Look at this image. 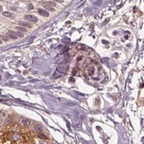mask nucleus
Returning <instances> with one entry per match:
<instances>
[{
	"mask_svg": "<svg viewBox=\"0 0 144 144\" xmlns=\"http://www.w3.org/2000/svg\"><path fill=\"white\" fill-rule=\"evenodd\" d=\"M19 124L21 127H29L31 125V121L29 119H27V118H20L19 120Z\"/></svg>",
	"mask_w": 144,
	"mask_h": 144,
	"instance_id": "nucleus-1",
	"label": "nucleus"
},
{
	"mask_svg": "<svg viewBox=\"0 0 144 144\" xmlns=\"http://www.w3.org/2000/svg\"><path fill=\"white\" fill-rule=\"evenodd\" d=\"M25 19L27 20L32 22V23H37L38 19L37 17H35V15H32V14H27V15H25Z\"/></svg>",
	"mask_w": 144,
	"mask_h": 144,
	"instance_id": "nucleus-2",
	"label": "nucleus"
},
{
	"mask_svg": "<svg viewBox=\"0 0 144 144\" xmlns=\"http://www.w3.org/2000/svg\"><path fill=\"white\" fill-rule=\"evenodd\" d=\"M33 143L35 144H48V143L45 141V139H38V137H35L33 139Z\"/></svg>",
	"mask_w": 144,
	"mask_h": 144,
	"instance_id": "nucleus-3",
	"label": "nucleus"
},
{
	"mask_svg": "<svg viewBox=\"0 0 144 144\" xmlns=\"http://www.w3.org/2000/svg\"><path fill=\"white\" fill-rule=\"evenodd\" d=\"M38 14H40L41 16H44V17H48V16H49V13H48V11H47V10H44V9L38 8Z\"/></svg>",
	"mask_w": 144,
	"mask_h": 144,
	"instance_id": "nucleus-4",
	"label": "nucleus"
},
{
	"mask_svg": "<svg viewBox=\"0 0 144 144\" xmlns=\"http://www.w3.org/2000/svg\"><path fill=\"white\" fill-rule=\"evenodd\" d=\"M68 70L67 66H62V67H57V71L59 73H66Z\"/></svg>",
	"mask_w": 144,
	"mask_h": 144,
	"instance_id": "nucleus-5",
	"label": "nucleus"
},
{
	"mask_svg": "<svg viewBox=\"0 0 144 144\" xmlns=\"http://www.w3.org/2000/svg\"><path fill=\"white\" fill-rule=\"evenodd\" d=\"M7 35H8L9 37L10 38H12V39H16L18 38L17 36H16V35H15V32L13 31H9L8 33H7Z\"/></svg>",
	"mask_w": 144,
	"mask_h": 144,
	"instance_id": "nucleus-6",
	"label": "nucleus"
},
{
	"mask_svg": "<svg viewBox=\"0 0 144 144\" xmlns=\"http://www.w3.org/2000/svg\"><path fill=\"white\" fill-rule=\"evenodd\" d=\"M35 131H37V132H42L43 131V128L40 125V124H36L35 126Z\"/></svg>",
	"mask_w": 144,
	"mask_h": 144,
	"instance_id": "nucleus-7",
	"label": "nucleus"
},
{
	"mask_svg": "<svg viewBox=\"0 0 144 144\" xmlns=\"http://www.w3.org/2000/svg\"><path fill=\"white\" fill-rule=\"evenodd\" d=\"M19 23L20 25H22V26H23L24 27L31 28V27H32L31 24H29V23H25V22H23V21H20V22H19Z\"/></svg>",
	"mask_w": 144,
	"mask_h": 144,
	"instance_id": "nucleus-8",
	"label": "nucleus"
},
{
	"mask_svg": "<svg viewBox=\"0 0 144 144\" xmlns=\"http://www.w3.org/2000/svg\"><path fill=\"white\" fill-rule=\"evenodd\" d=\"M77 48L78 50H88V47L85 45H82V44H78Z\"/></svg>",
	"mask_w": 144,
	"mask_h": 144,
	"instance_id": "nucleus-9",
	"label": "nucleus"
},
{
	"mask_svg": "<svg viewBox=\"0 0 144 144\" xmlns=\"http://www.w3.org/2000/svg\"><path fill=\"white\" fill-rule=\"evenodd\" d=\"M18 31H19V32H27V29L24 28V27H15Z\"/></svg>",
	"mask_w": 144,
	"mask_h": 144,
	"instance_id": "nucleus-10",
	"label": "nucleus"
},
{
	"mask_svg": "<svg viewBox=\"0 0 144 144\" xmlns=\"http://www.w3.org/2000/svg\"><path fill=\"white\" fill-rule=\"evenodd\" d=\"M2 15L6 16V17H10V16H12V14L9 11H4V12H2Z\"/></svg>",
	"mask_w": 144,
	"mask_h": 144,
	"instance_id": "nucleus-11",
	"label": "nucleus"
},
{
	"mask_svg": "<svg viewBox=\"0 0 144 144\" xmlns=\"http://www.w3.org/2000/svg\"><path fill=\"white\" fill-rule=\"evenodd\" d=\"M15 35L17 37H19V38H23V34L22 33V32H19V31H18V32H15Z\"/></svg>",
	"mask_w": 144,
	"mask_h": 144,
	"instance_id": "nucleus-12",
	"label": "nucleus"
},
{
	"mask_svg": "<svg viewBox=\"0 0 144 144\" xmlns=\"http://www.w3.org/2000/svg\"><path fill=\"white\" fill-rule=\"evenodd\" d=\"M94 71H95V69H94L93 67H90V69H89V71H88V73L89 74H91L92 75L94 74Z\"/></svg>",
	"mask_w": 144,
	"mask_h": 144,
	"instance_id": "nucleus-13",
	"label": "nucleus"
},
{
	"mask_svg": "<svg viewBox=\"0 0 144 144\" xmlns=\"http://www.w3.org/2000/svg\"><path fill=\"white\" fill-rule=\"evenodd\" d=\"M45 8H46V9H47V10H50V11H54V10H55V9H54L53 7L49 6H45Z\"/></svg>",
	"mask_w": 144,
	"mask_h": 144,
	"instance_id": "nucleus-14",
	"label": "nucleus"
},
{
	"mask_svg": "<svg viewBox=\"0 0 144 144\" xmlns=\"http://www.w3.org/2000/svg\"><path fill=\"white\" fill-rule=\"evenodd\" d=\"M0 38H1L2 40H4V41H6V42H7L8 41V38H7L6 37H5V36H3V35H0Z\"/></svg>",
	"mask_w": 144,
	"mask_h": 144,
	"instance_id": "nucleus-15",
	"label": "nucleus"
},
{
	"mask_svg": "<svg viewBox=\"0 0 144 144\" xmlns=\"http://www.w3.org/2000/svg\"><path fill=\"white\" fill-rule=\"evenodd\" d=\"M61 76V74H57V73H54L53 74V78H59Z\"/></svg>",
	"mask_w": 144,
	"mask_h": 144,
	"instance_id": "nucleus-16",
	"label": "nucleus"
},
{
	"mask_svg": "<svg viewBox=\"0 0 144 144\" xmlns=\"http://www.w3.org/2000/svg\"><path fill=\"white\" fill-rule=\"evenodd\" d=\"M33 8H34L33 5H32L31 3H30V4L28 5V10H32V9H33Z\"/></svg>",
	"mask_w": 144,
	"mask_h": 144,
	"instance_id": "nucleus-17",
	"label": "nucleus"
},
{
	"mask_svg": "<svg viewBox=\"0 0 144 144\" xmlns=\"http://www.w3.org/2000/svg\"><path fill=\"white\" fill-rule=\"evenodd\" d=\"M48 4L50 5V6H56V3H55L54 2H48Z\"/></svg>",
	"mask_w": 144,
	"mask_h": 144,
	"instance_id": "nucleus-18",
	"label": "nucleus"
},
{
	"mask_svg": "<svg viewBox=\"0 0 144 144\" xmlns=\"http://www.w3.org/2000/svg\"><path fill=\"white\" fill-rule=\"evenodd\" d=\"M70 82H74V78H70Z\"/></svg>",
	"mask_w": 144,
	"mask_h": 144,
	"instance_id": "nucleus-19",
	"label": "nucleus"
},
{
	"mask_svg": "<svg viewBox=\"0 0 144 144\" xmlns=\"http://www.w3.org/2000/svg\"><path fill=\"white\" fill-rule=\"evenodd\" d=\"M2 7L0 6V12H2Z\"/></svg>",
	"mask_w": 144,
	"mask_h": 144,
	"instance_id": "nucleus-20",
	"label": "nucleus"
},
{
	"mask_svg": "<svg viewBox=\"0 0 144 144\" xmlns=\"http://www.w3.org/2000/svg\"><path fill=\"white\" fill-rule=\"evenodd\" d=\"M10 9H12L13 10H16V9H15V8H14V7H10Z\"/></svg>",
	"mask_w": 144,
	"mask_h": 144,
	"instance_id": "nucleus-21",
	"label": "nucleus"
},
{
	"mask_svg": "<svg viewBox=\"0 0 144 144\" xmlns=\"http://www.w3.org/2000/svg\"><path fill=\"white\" fill-rule=\"evenodd\" d=\"M2 40H1V39H0V44H2Z\"/></svg>",
	"mask_w": 144,
	"mask_h": 144,
	"instance_id": "nucleus-22",
	"label": "nucleus"
}]
</instances>
